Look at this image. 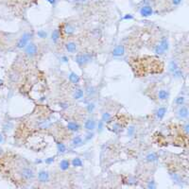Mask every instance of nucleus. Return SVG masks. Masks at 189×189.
Masks as SVG:
<instances>
[{
  "instance_id": "nucleus-1",
  "label": "nucleus",
  "mask_w": 189,
  "mask_h": 189,
  "mask_svg": "<svg viewBox=\"0 0 189 189\" xmlns=\"http://www.w3.org/2000/svg\"><path fill=\"white\" fill-rule=\"evenodd\" d=\"M130 64L135 77H147L151 74H160L164 71V63L153 56L133 57L130 59Z\"/></svg>"
},
{
  "instance_id": "nucleus-2",
  "label": "nucleus",
  "mask_w": 189,
  "mask_h": 189,
  "mask_svg": "<svg viewBox=\"0 0 189 189\" xmlns=\"http://www.w3.org/2000/svg\"><path fill=\"white\" fill-rule=\"evenodd\" d=\"M146 91H147L146 95L155 102L166 101L169 99V96H170L169 90L166 87L163 85H158L156 83L151 85Z\"/></svg>"
},
{
  "instance_id": "nucleus-3",
  "label": "nucleus",
  "mask_w": 189,
  "mask_h": 189,
  "mask_svg": "<svg viewBox=\"0 0 189 189\" xmlns=\"http://www.w3.org/2000/svg\"><path fill=\"white\" fill-rule=\"evenodd\" d=\"M175 115L178 119L180 120H187L189 116V112H188V107L186 104L181 106H177L175 109Z\"/></svg>"
},
{
  "instance_id": "nucleus-4",
  "label": "nucleus",
  "mask_w": 189,
  "mask_h": 189,
  "mask_svg": "<svg viewBox=\"0 0 189 189\" xmlns=\"http://www.w3.org/2000/svg\"><path fill=\"white\" fill-rule=\"evenodd\" d=\"M38 54V47L35 43L29 42L25 47V55L29 59H33Z\"/></svg>"
},
{
  "instance_id": "nucleus-5",
  "label": "nucleus",
  "mask_w": 189,
  "mask_h": 189,
  "mask_svg": "<svg viewBox=\"0 0 189 189\" xmlns=\"http://www.w3.org/2000/svg\"><path fill=\"white\" fill-rule=\"evenodd\" d=\"M61 29V32H62V34H66V35H72L75 33V27L72 25V24H70V23H66V24H63L62 27L60 28Z\"/></svg>"
},
{
  "instance_id": "nucleus-6",
  "label": "nucleus",
  "mask_w": 189,
  "mask_h": 189,
  "mask_svg": "<svg viewBox=\"0 0 189 189\" xmlns=\"http://www.w3.org/2000/svg\"><path fill=\"white\" fill-rule=\"evenodd\" d=\"M126 53V47L124 44H118L116 45V47L114 48L113 52H112V55L114 58H120L123 57Z\"/></svg>"
},
{
  "instance_id": "nucleus-7",
  "label": "nucleus",
  "mask_w": 189,
  "mask_h": 189,
  "mask_svg": "<svg viewBox=\"0 0 189 189\" xmlns=\"http://www.w3.org/2000/svg\"><path fill=\"white\" fill-rule=\"evenodd\" d=\"M139 14L143 17H148L153 14V8L151 5H143L139 10Z\"/></svg>"
},
{
  "instance_id": "nucleus-8",
  "label": "nucleus",
  "mask_w": 189,
  "mask_h": 189,
  "mask_svg": "<svg viewBox=\"0 0 189 189\" xmlns=\"http://www.w3.org/2000/svg\"><path fill=\"white\" fill-rule=\"evenodd\" d=\"M37 178L38 181L42 182V184H47V182L50 181V173L47 170H44H44H40L38 172Z\"/></svg>"
},
{
  "instance_id": "nucleus-9",
  "label": "nucleus",
  "mask_w": 189,
  "mask_h": 189,
  "mask_svg": "<svg viewBox=\"0 0 189 189\" xmlns=\"http://www.w3.org/2000/svg\"><path fill=\"white\" fill-rule=\"evenodd\" d=\"M84 128L87 132H94L95 129L96 128V122L93 118V117H89L86 119V121L84 122Z\"/></svg>"
},
{
  "instance_id": "nucleus-10",
  "label": "nucleus",
  "mask_w": 189,
  "mask_h": 189,
  "mask_svg": "<svg viewBox=\"0 0 189 189\" xmlns=\"http://www.w3.org/2000/svg\"><path fill=\"white\" fill-rule=\"evenodd\" d=\"M166 112H167V108L166 106H161V107H158L157 109L154 111L153 114L155 115V117L158 120H162L165 117Z\"/></svg>"
},
{
  "instance_id": "nucleus-11",
  "label": "nucleus",
  "mask_w": 189,
  "mask_h": 189,
  "mask_svg": "<svg viewBox=\"0 0 189 189\" xmlns=\"http://www.w3.org/2000/svg\"><path fill=\"white\" fill-rule=\"evenodd\" d=\"M64 47H66V50L68 52V53H75V52L78 51L79 45H78V44L74 41H68L67 43H66V44H64Z\"/></svg>"
},
{
  "instance_id": "nucleus-12",
  "label": "nucleus",
  "mask_w": 189,
  "mask_h": 189,
  "mask_svg": "<svg viewBox=\"0 0 189 189\" xmlns=\"http://www.w3.org/2000/svg\"><path fill=\"white\" fill-rule=\"evenodd\" d=\"M81 126L76 120H71L67 123V130L70 132L78 133L81 131Z\"/></svg>"
},
{
  "instance_id": "nucleus-13",
  "label": "nucleus",
  "mask_w": 189,
  "mask_h": 189,
  "mask_svg": "<svg viewBox=\"0 0 189 189\" xmlns=\"http://www.w3.org/2000/svg\"><path fill=\"white\" fill-rule=\"evenodd\" d=\"M75 61H76V62L78 63V66H79L80 67H83V66H85L86 64H88L85 54H84V53H79V54H78L76 56Z\"/></svg>"
},
{
  "instance_id": "nucleus-14",
  "label": "nucleus",
  "mask_w": 189,
  "mask_h": 189,
  "mask_svg": "<svg viewBox=\"0 0 189 189\" xmlns=\"http://www.w3.org/2000/svg\"><path fill=\"white\" fill-rule=\"evenodd\" d=\"M159 44L161 45V47L164 49L166 52L168 51L169 49V41H168V38L166 37V36H162L160 38V40L158 41Z\"/></svg>"
},
{
  "instance_id": "nucleus-15",
  "label": "nucleus",
  "mask_w": 189,
  "mask_h": 189,
  "mask_svg": "<svg viewBox=\"0 0 189 189\" xmlns=\"http://www.w3.org/2000/svg\"><path fill=\"white\" fill-rule=\"evenodd\" d=\"M174 103H175L176 107H177V106L184 105V104H186V96L181 93V94H180L179 96H177V97L175 99Z\"/></svg>"
},
{
  "instance_id": "nucleus-16",
  "label": "nucleus",
  "mask_w": 189,
  "mask_h": 189,
  "mask_svg": "<svg viewBox=\"0 0 189 189\" xmlns=\"http://www.w3.org/2000/svg\"><path fill=\"white\" fill-rule=\"evenodd\" d=\"M180 67H181L180 62L177 60H171L170 62H169V64H168V71L172 74L173 72H175L176 70H178Z\"/></svg>"
},
{
  "instance_id": "nucleus-17",
  "label": "nucleus",
  "mask_w": 189,
  "mask_h": 189,
  "mask_svg": "<svg viewBox=\"0 0 189 189\" xmlns=\"http://www.w3.org/2000/svg\"><path fill=\"white\" fill-rule=\"evenodd\" d=\"M62 32H61V29H54L53 32L51 33V41L53 42L54 44H57L59 41H60V39L62 37Z\"/></svg>"
},
{
  "instance_id": "nucleus-18",
  "label": "nucleus",
  "mask_w": 189,
  "mask_h": 189,
  "mask_svg": "<svg viewBox=\"0 0 189 189\" xmlns=\"http://www.w3.org/2000/svg\"><path fill=\"white\" fill-rule=\"evenodd\" d=\"M82 144H83V140L81 138V136H80V135L74 136V137L72 138V140H71V147L74 148L81 146Z\"/></svg>"
},
{
  "instance_id": "nucleus-19",
  "label": "nucleus",
  "mask_w": 189,
  "mask_h": 189,
  "mask_svg": "<svg viewBox=\"0 0 189 189\" xmlns=\"http://www.w3.org/2000/svg\"><path fill=\"white\" fill-rule=\"evenodd\" d=\"M71 166V162L67 159H63L60 162V164H59V167H60L61 170H63V171H66L69 169Z\"/></svg>"
},
{
  "instance_id": "nucleus-20",
  "label": "nucleus",
  "mask_w": 189,
  "mask_h": 189,
  "mask_svg": "<svg viewBox=\"0 0 189 189\" xmlns=\"http://www.w3.org/2000/svg\"><path fill=\"white\" fill-rule=\"evenodd\" d=\"M96 89L92 85H88L85 88V90H84V94H85L86 96L89 97V99L90 97H93L96 95Z\"/></svg>"
},
{
  "instance_id": "nucleus-21",
  "label": "nucleus",
  "mask_w": 189,
  "mask_h": 189,
  "mask_svg": "<svg viewBox=\"0 0 189 189\" xmlns=\"http://www.w3.org/2000/svg\"><path fill=\"white\" fill-rule=\"evenodd\" d=\"M145 160L148 163H154L158 160V154L156 152H149L146 155Z\"/></svg>"
},
{
  "instance_id": "nucleus-22",
  "label": "nucleus",
  "mask_w": 189,
  "mask_h": 189,
  "mask_svg": "<svg viewBox=\"0 0 189 189\" xmlns=\"http://www.w3.org/2000/svg\"><path fill=\"white\" fill-rule=\"evenodd\" d=\"M70 162H71V166H74V167H81V166H83V162L80 157H75V158L72 159V161H70Z\"/></svg>"
},
{
  "instance_id": "nucleus-23",
  "label": "nucleus",
  "mask_w": 189,
  "mask_h": 189,
  "mask_svg": "<svg viewBox=\"0 0 189 189\" xmlns=\"http://www.w3.org/2000/svg\"><path fill=\"white\" fill-rule=\"evenodd\" d=\"M69 81L74 84H77V83H79L81 81V78L78 76L75 72H71L69 74Z\"/></svg>"
},
{
  "instance_id": "nucleus-24",
  "label": "nucleus",
  "mask_w": 189,
  "mask_h": 189,
  "mask_svg": "<svg viewBox=\"0 0 189 189\" xmlns=\"http://www.w3.org/2000/svg\"><path fill=\"white\" fill-rule=\"evenodd\" d=\"M57 151L60 154H64L66 152V146L62 142H57Z\"/></svg>"
},
{
  "instance_id": "nucleus-25",
  "label": "nucleus",
  "mask_w": 189,
  "mask_h": 189,
  "mask_svg": "<svg viewBox=\"0 0 189 189\" xmlns=\"http://www.w3.org/2000/svg\"><path fill=\"white\" fill-rule=\"evenodd\" d=\"M84 95V90L83 89H76V91L73 94V97L75 99H80Z\"/></svg>"
},
{
  "instance_id": "nucleus-26",
  "label": "nucleus",
  "mask_w": 189,
  "mask_h": 189,
  "mask_svg": "<svg viewBox=\"0 0 189 189\" xmlns=\"http://www.w3.org/2000/svg\"><path fill=\"white\" fill-rule=\"evenodd\" d=\"M172 76L174 79H181V78H182V76H184V69L180 67L178 70H176L175 72L172 73Z\"/></svg>"
},
{
  "instance_id": "nucleus-27",
  "label": "nucleus",
  "mask_w": 189,
  "mask_h": 189,
  "mask_svg": "<svg viewBox=\"0 0 189 189\" xmlns=\"http://www.w3.org/2000/svg\"><path fill=\"white\" fill-rule=\"evenodd\" d=\"M96 109V105L94 103H92V102H90V103H88L87 104V106H86V110H87V112L89 113V114H92L93 112H94V110Z\"/></svg>"
},
{
  "instance_id": "nucleus-28",
  "label": "nucleus",
  "mask_w": 189,
  "mask_h": 189,
  "mask_svg": "<svg viewBox=\"0 0 189 189\" xmlns=\"http://www.w3.org/2000/svg\"><path fill=\"white\" fill-rule=\"evenodd\" d=\"M135 132H136V130H135V127H134V126L129 127V128H128V132H127L128 136H130V137H131V136H133V135L135 133Z\"/></svg>"
},
{
  "instance_id": "nucleus-29",
  "label": "nucleus",
  "mask_w": 189,
  "mask_h": 189,
  "mask_svg": "<svg viewBox=\"0 0 189 189\" xmlns=\"http://www.w3.org/2000/svg\"><path fill=\"white\" fill-rule=\"evenodd\" d=\"M37 35H38L39 37H40V38L44 39V38H47V31H44V30H39V31L37 32Z\"/></svg>"
},
{
  "instance_id": "nucleus-30",
  "label": "nucleus",
  "mask_w": 189,
  "mask_h": 189,
  "mask_svg": "<svg viewBox=\"0 0 189 189\" xmlns=\"http://www.w3.org/2000/svg\"><path fill=\"white\" fill-rule=\"evenodd\" d=\"M93 137H94V133H93V132H88V133H87V135H86V137L84 138V139H85L86 142H88V141H90L91 139H93Z\"/></svg>"
},
{
  "instance_id": "nucleus-31",
  "label": "nucleus",
  "mask_w": 189,
  "mask_h": 189,
  "mask_svg": "<svg viewBox=\"0 0 189 189\" xmlns=\"http://www.w3.org/2000/svg\"><path fill=\"white\" fill-rule=\"evenodd\" d=\"M182 3V0H171V4L173 6H180Z\"/></svg>"
},
{
  "instance_id": "nucleus-32",
  "label": "nucleus",
  "mask_w": 189,
  "mask_h": 189,
  "mask_svg": "<svg viewBox=\"0 0 189 189\" xmlns=\"http://www.w3.org/2000/svg\"><path fill=\"white\" fill-rule=\"evenodd\" d=\"M54 162V157H50V158H47V159H45V161H44V163L45 164H48V165H50L51 163H53Z\"/></svg>"
},
{
  "instance_id": "nucleus-33",
  "label": "nucleus",
  "mask_w": 189,
  "mask_h": 189,
  "mask_svg": "<svg viewBox=\"0 0 189 189\" xmlns=\"http://www.w3.org/2000/svg\"><path fill=\"white\" fill-rule=\"evenodd\" d=\"M124 20H127V19H133V16L132 14H126V16L123 17Z\"/></svg>"
},
{
  "instance_id": "nucleus-34",
  "label": "nucleus",
  "mask_w": 189,
  "mask_h": 189,
  "mask_svg": "<svg viewBox=\"0 0 189 189\" xmlns=\"http://www.w3.org/2000/svg\"><path fill=\"white\" fill-rule=\"evenodd\" d=\"M62 62H67L69 61V59H68L67 57H66V56H62Z\"/></svg>"
},
{
  "instance_id": "nucleus-35",
  "label": "nucleus",
  "mask_w": 189,
  "mask_h": 189,
  "mask_svg": "<svg viewBox=\"0 0 189 189\" xmlns=\"http://www.w3.org/2000/svg\"><path fill=\"white\" fill-rule=\"evenodd\" d=\"M47 1L52 5H55V3H56V0H47Z\"/></svg>"
},
{
  "instance_id": "nucleus-36",
  "label": "nucleus",
  "mask_w": 189,
  "mask_h": 189,
  "mask_svg": "<svg viewBox=\"0 0 189 189\" xmlns=\"http://www.w3.org/2000/svg\"><path fill=\"white\" fill-rule=\"evenodd\" d=\"M79 1L81 2V3H85V2L87 1V0H79Z\"/></svg>"
},
{
  "instance_id": "nucleus-37",
  "label": "nucleus",
  "mask_w": 189,
  "mask_h": 189,
  "mask_svg": "<svg viewBox=\"0 0 189 189\" xmlns=\"http://www.w3.org/2000/svg\"><path fill=\"white\" fill-rule=\"evenodd\" d=\"M71 1H74V2H77V1H79V0H71Z\"/></svg>"
}]
</instances>
